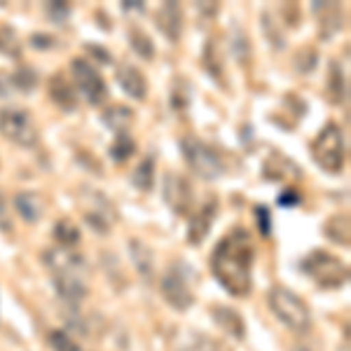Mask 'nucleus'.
<instances>
[{
	"instance_id": "f03ea898",
	"label": "nucleus",
	"mask_w": 351,
	"mask_h": 351,
	"mask_svg": "<svg viewBox=\"0 0 351 351\" xmlns=\"http://www.w3.org/2000/svg\"><path fill=\"white\" fill-rule=\"evenodd\" d=\"M267 302L276 319L286 328H291L293 332L302 335V332H307L311 328V311L298 293L288 291L284 286H274L267 295Z\"/></svg>"
},
{
	"instance_id": "6ab92c4d",
	"label": "nucleus",
	"mask_w": 351,
	"mask_h": 351,
	"mask_svg": "<svg viewBox=\"0 0 351 351\" xmlns=\"http://www.w3.org/2000/svg\"><path fill=\"white\" fill-rule=\"evenodd\" d=\"M213 316H216V324L223 328L225 332L234 335L237 339L243 337V321L241 316L237 314L234 309H228V307H216L213 309Z\"/></svg>"
},
{
	"instance_id": "423d86ee",
	"label": "nucleus",
	"mask_w": 351,
	"mask_h": 351,
	"mask_svg": "<svg viewBox=\"0 0 351 351\" xmlns=\"http://www.w3.org/2000/svg\"><path fill=\"white\" fill-rule=\"evenodd\" d=\"M0 134L14 145L31 148L38 143V127L31 112L21 108H3L0 110Z\"/></svg>"
},
{
	"instance_id": "20e7f679",
	"label": "nucleus",
	"mask_w": 351,
	"mask_h": 351,
	"mask_svg": "<svg viewBox=\"0 0 351 351\" xmlns=\"http://www.w3.org/2000/svg\"><path fill=\"white\" fill-rule=\"evenodd\" d=\"M302 271L321 288H339L349 281V265L328 251H311L302 260Z\"/></svg>"
},
{
	"instance_id": "ddd939ff",
	"label": "nucleus",
	"mask_w": 351,
	"mask_h": 351,
	"mask_svg": "<svg viewBox=\"0 0 351 351\" xmlns=\"http://www.w3.org/2000/svg\"><path fill=\"white\" fill-rule=\"evenodd\" d=\"M157 26L164 36L169 38V43H178L180 33H183V10L178 3H164L157 10Z\"/></svg>"
},
{
	"instance_id": "c756f323",
	"label": "nucleus",
	"mask_w": 351,
	"mask_h": 351,
	"mask_svg": "<svg viewBox=\"0 0 351 351\" xmlns=\"http://www.w3.org/2000/svg\"><path fill=\"white\" fill-rule=\"evenodd\" d=\"M54 40V38H49V36H40V33H36V36H31V45H33V47H45V49H47V47H52V43Z\"/></svg>"
},
{
	"instance_id": "473e14b6",
	"label": "nucleus",
	"mask_w": 351,
	"mask_h": 351,
	"mask_svg": "<svg viewBox=\"0 0 351 351\" xmlns=\"http://www.w3.org/2000/svg\"><path fill=\"white\" fill-rule=\"evenodd\" d=\"M190 351H199V349H190Z\"/></svg>"
},
{
	"instance_id": "9b49d317",
	"label": "nucleus",
	"mask_w": 351,
	"mask_h": 351,
	"mask_svg": "<svg viewBox=\"0 0 351 351\" xmlns=\"http://www.w3.org/2000/svg\"><path fill=\"white\" fill-rule=\"evenodd\" d=\"M218 213V199L216 197H206V202L202 204V208H197L190 218V230H188V241L192 246H199V243L206 239L208 230H211V223Z\"/></svg>"
},
{
	"instance_id": "f257e3e1",
	"label": "nucleus",
	"mask_w": 351,
	"mask_h": 351,
	"mask_svg": "<svg viewBox=\"0 0 351 351\" xmlns=\"http://www.w3.org/2000/svg\"><path fill=\"white\" fill-rule=\"evenodd\" d=\"M253 260H256V251H253L251 237L246 230L237 228L213 248L211 271L230 295L243 298L253 288Z\"/></svg>"
},
{
	"instance_id": "c85d7f7f",
	"label": "nucleus",
	"mask_w": 351,
	"mask_h": 351,
	"mask_svg": "<svg viewBox=\"0 0 351 351\" xmlns=\"http://www.w3.org/2000/svg\"><path fill=\"white\" fill-rule=\"evenodd\" d=\"M47 14L52 16L56 24H61V19H66V14H68V5L49 3V5H47Z\"/></svg>"
},
{
	"instance_id": "2f4dec72",
	"label": "nucleus",
	"mask_w": 351,
	"mask_h": 351,
	"mask_svg": "<svg viewBox=\"0 0 351 351\" xmlns=\"http://www.w3.org/2000/svg\"><path fill=\"white\" fill-rule=\"evenodd\" d=\"M298 351H307V349H298Z\"/></svg>"
},
{
	"instance_id": "bb28decb",
	"label": "nucleus",
	"mask_w": 351,
	"mask_h": 351,
	"mask_svg": "<svg viewBox=\"0 0 351 351\" xmlns=\"http://www.w3.org/2000/svg\"><path fill=\"white\" fill-rule=\"evenodd\" d=\"M10 80H12L16 87L19 89H24V92H28V89H33L36 87V73L33 71H28V68H21V71H16L14 73V77H10Z\"/></svg>"
},
{
	"instance_id": "0eeeda50",
	"label": "nucleus",
	"mask_w": 351,
	"mask_h": 351,
	"mask_svg": "<svg viewBox=\"0 0 351 351\" xmlns=\"http://www.w3.org/2000/svg\"><path fill=\"white\" fill-rule=\"evenodd\" d=\"M71 71H73V80H75V87L80 89V94L87 99V104L99 106L108 99V87H106V80L101 77V73L89 64L87 59H75L71 61Z\"/></svg>"
},
{
	"instance_id": "f3484780",
	"label": "nucleus",
	"mask_w": 351,
	"mask_h": 351,
	"mask_svg": "<svg viewBox=\"0 0 351 351\" xmlns=\"http://www.w3.org/2000/svg\"><path fill=\"white\" fill-rule=\"evenodd\" d=\"M324 234L330 241L349 246L351 241V223H349V213H335L324 223Z\"/></svg>"
},
{
	"instance_id": "1a4fd4ad",
	"label": "nucleus",
	"mask_w": 351,
	"mask_h": 351,
	"mask_svg": "<svg viewBox=\"0 0 351 351\" xmlns=\"http://www.w3.org/2000/svg\"><path fill=\"white\" fill-rule=\"evenodd\" d=\"M43 260L52 274H80L84 269V258L75 248H66V246H52L43 253Z\"/></svg>"
},
{
	"instance_id": "393cba45",
	"label": "nucleus",
	"mask_w": 351,
	"mask_h": 351,
	"mask_svg": "<svg viewBox=\"0 0 351 351\" xmlns=\"http://www.w3.org/2000/svg\"><path fill=\"white\" fill-rule=\"evenodd\" d=\"M330 94L335 104H342L347 99V82H344V73L339 71L337 64L330 66Z\"/></svg>"
},
{
	"instance_id": "f8f14e48",
	"label": "nucleus",
	"mask_w": 351,
	"mask_h": 351,
	"mask_svg": "<svg viewBox=\"0 0 351 351\" xmlns=\"http://www.w3.org/2000/svg\"><path fill=\"white\" fill-rule=\"evenodd\" d=\"M115 77H117V82H120V87L132 96V99L145 101V96H148V80H145V75L138 68L132 64H120L115 71Z\"/></svg>"
},
{
	"instance_id": "5701e85b",
	"label": "nucleus",
	"mask_w": 351,
	"mask_h": 351,
	"mask_svg": "<svg viewBox=\"0 0 351 351\" xmlns=\"http://www.w3.org/2000/svg\"><path fill=\"white\" fill-rule=\"evenodd\" d=\"M129 246H132V256H134V263H136V267H138V271L143 276H150V271H152L150 248L145 246V243H141V241H132Z\"/></svg>"
},
{
	"instance_id": "412c9836",
	"label": "nucleus",
	"mask_w": 351,
	"mask_h": 351,
	"mask_svg": "<svg viewBox=\"0 0 351 351\" xmlns=\"http://www.w3.org/2000/svg\"><path fill=\"white\" fill-rule=\"evenodd\" d=\"M134 185L138 188L141 192H150L152 185H155V160H143L136 167V171L132 176Z\"/></svg>"
},
{
	"instance_id": "4be33fe9",
	"label": "nucleus",
	"mask_w": 351,
	"mask_h": 351,
	"mask_svg": "<svg viewBox=\"0 0 351 351\" xmlns=\"http://www.w3.org/2000/svg\"><path fill=\"white\" fill-rule=\"evenodd\" d=\"M129 45H132V49L141 59L150 61L152 56H155V47H152L150 36L141 31V28H132V31H129Z\"/></svg>"
},
{
	"instance_id": "dca6fc26",
	"label": "nucleus",
	"mask_w": 351,
	"mask_h": 351,
	"mask_svg": "<svg viewBox=\"0 0 351 351\" xmlns=\"http://www.w3.org/2000/svg\"><path fill=\"white\" fill-rule=\"evenodd\" d=\"M14 206L26 223H36L45 213V202L38 192H19V195L14 197Z\"/></svg>"
},
{
	"instance_id": "cd10ccee",
	"label": "nucleus",
	"mask_w": 351,
	"mask_h": 351,
	"mask_svg": "<svg viewBox=\"0 0 351 351\" xmlns=\"http://www.w3.org/2000/svg\"><path fill=\"white\" fill-rule=\"evenodd\" d=\"M0 232L5 234H12V220H10V211H8V199L0 192Z\"/></svg>"
},
{
	"instance_id": "a211bd4d",
	"label": "nucleus",
	"mask_w": 351,
	"mask_h": 351,
	"mask_svg": "<svg viewBox=\"0 0 351 351\" xmlns=\"http://www.w3.org/2000/svg\"><path fill=\"white\" fill-rule=\"evenodd\" d=\"M104 122L108 124L112 132L127 134L129 127L134 124V110L127 108V106H110V108L104 112Z\"/></svg>"
},
{
	"instance_id": "a878e982",
	"label": "nucleus",
	"mask_w": 351,
	"mask_h": 351,
	"mask_svg": "<svg viewBox=\"0 0 351 351\" xmlns=\"http://www.w3.org/2000/svg\"><path fill=\"white\" fill-rule=\"evenodd\" d=\"M49 344L54 351H87L75 342L71 335H66L64 330H52L49 332Z\"/></svg>"
},
{
	"instance_id": "b1692460",
	"label": "nucleus",
	"mask_w": 351,
	"mask_h": 351,
	"mask_svg": "<svg viewBox=\"0 0 351 351\" xmlns=\"http://www.w3.org/2000/svg\"><path fill=\"white\" fill-rule=\"evenodd\" d=\"M134 150H136V143H134V138L129 134H117V141H115V145L110 148V155H112V160L115 162H124V160H129V157L134 155Z\"/></svg>"
},
{
	"instance_id": "7c9ffc66",
	"label": "nucleus",
	"mask_w": 351,
	"mask_h": 351,
	"mask_svg": "<svg viewBox=\"0 0 351 351\" xmlns=\"http://www.w3.org/2000/svg\"><path fill=\"white\" fill-rule=\"evenodd\" d=\"M256 216H260V225H263V228H260V232H263V234H269V216L265 218V208L263 206L256 208Z\"/></svg>"
},
{
	"instance_id": "4468645a",
	"label": "nucleus",
	"mask_w": 351,
	"mask_h": 351,
	"mask_svg": "<svg viewBox=\"0 0 351 351\" xmlns=\"http://www.w3.org/2000/svg\"><path fill=\"white\" fill-rule=\"evenodd\" d=\"M54 288H56V293H59V298L66 300L68 304L82 302L89 293L87 281L82 279V274H56Z\"/></svg>"
},
{
	"instance_id": "2eb2a0df",
	"label": "nucleus",
	"mask_w": 351,
	"mask_h": 351,
	"mask_svg": "<svg viewBox=\"0 0 351 351\" xmlns=\"http://www.w3.org/2000/svg\"><path fill=\"white\" fill-rule=\"evenodd\" d=\"M47 92L52 96V101L56 106H59L61 110H73L77 106V94L75 89H73V84L68 82L66 75H61V73H54L52 77H49L47 82Z\"/></svg>"
},
{
	"instance_id": "9d476101",
	"label": "nucleus",
	"mask_w": 351,
	"mask_h": 351,
	"mask_svg": "<svg viewBox=\"0 0 351 351\" xmlns=\"http://www.w3.org/2000/svg\"><path fill=\"white\" fill-rule=\"evenodd\" d=\"M164 199L171 206V211H176L178 216H185L192 206V188L188 178L169 173L167 180H164Z\"/></svg>"
},
{
	"instance_id": "aec40b11",
	"label": "nucleus",
	"mask_w": 351,
	"mask_h": 351,
	"mask_svg": "<svg viewBox=\"0 0 351 351\" xmlns=\"http://www.w3.org/2000/svg\"><path fill=\"white\" fill-rule=\"evenodd\" d=\"M54 237H56V241H59V246L75 248L77 243H80V228H77L73 220L64 218L54 225Z\"/></svg>"
},
{
	"instance_id": "39448f33",
	"label": "nucleus",
	"mask_w": 351,
	"mask_h": 351,
	"mask_svg": "<svg viewBox=\"0 0 351 351\" xmlns=\"http://www.w3.org/2000/svg\"><path fill=\"white\" fill-rule=\"evenodd\" d=\"M183 148V157L188 162V167L204 180H216L225 173V160L220 157L216 148H211L208 143H204L202 138L188 136L180 143Z\"/></svg>"
},
{
	"instance_id": "7ed1b4c3",
	"label": "nucleus",
	"mask_w": 351,
	"mask_h": 351,
	"mask_svg": "<svg viewBox=\"0 0 351 351\" xmlns=\"http://www.w3.org/2000/svg\"><path fill=\"white\" fill-rule=\"evenodd\" d=\"M311 157L328 173H339L347 162V145H344V134L335 122L326 124L311 141Z\"/></svg>"
},
{
	"instance_id": "6e6552de",
	"label": "nucleus",
	"mask_w": 351,
	"mask_h": 351,
	"mask_svg": "<svg viewBox=\"0 0 351 351\" xmlns=\"http://www.w3.org/2000/svg\"><path fill=\"white\" fill-rule=\"evenodd\" d=\"M160 288H162L164 300L169 302V307H173L176 311H185L195 304V295H192V291H190L188 279H185L183 271L178 267H171L162 276Z\"/></svg>"
}]
</instances>
